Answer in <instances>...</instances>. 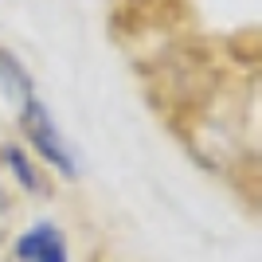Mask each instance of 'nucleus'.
I'll return each instance as SVG.
<instances>
[{
    "label": "nucleus",
    "mask_w": 262,
    "mask_h": 262,
    "mask_svg": "<svg viewBox=\"0 0 262 262\" xmlns=\"http://www.w3.org/2000/svg\"><path fill=\"white\" fill-rule=\"evenodd\" d=\"M20 106H24L20 110V125H24V133H28V141L35 145V153L43 157V161L59 164L63 176H78V161H75V153L67 149V141L59 137V125L51 121L47 106L35 98V94H28Z\"/></svg>",
    "instance_id": "obj_1"
},
{
    "label": "nucleus",
    "mask_w": 262,
    "mask_h": 262,
    "mask_svg": "<svg viewBox=\"0 0 262 262\" xmlns=\"http://www.w3.org/2000/svg\"><path fill=\"white\" fill-rule=\"evenodd\" d=\"M20 262H71L67 254V239L55 223H35L32 231H24L16 243Z\"/></svg>",
    "instance_id": "obj_2"
},
{
    "label": "nucleus",
    "mask_w": 262,
    "mask_h": 262,
    "mask_svg": "<svg viewBox=\"0 0 262 262\" xmlns=\"http://www.w3.org/2000/svg\"><path fill=\"white\" fill-rule=\"evenodd\" d=\"M0 153H4V161H8V168L12 172H16V180H20L24 188H28V192H39V172H35L32 168V161H28V157L20 153V149H16V145H4V149H0Z\"/></svg>",
    "instance_id": "obj_3"
}]
</instances>
